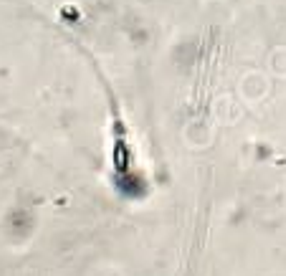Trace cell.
Listing matches in <instances>:
<instances>
[{
    "instance_id": "6da1fadb",
    "label": "cell",
    "mask_w": 286,
    "mask_h": 276,
    "mask_svg": "<svg viewBox=\"0 0 286 276\" xmlns=\"http://www.w3.org/2000/svg\"><path fill=\"white\" fill-rule=\"evenodd\" d=\"M112 99V165L116 170V175H132V142H130V132H127V124H124V116H122L119 106H116V99Z\"/></svg>"
}]
</instances>
